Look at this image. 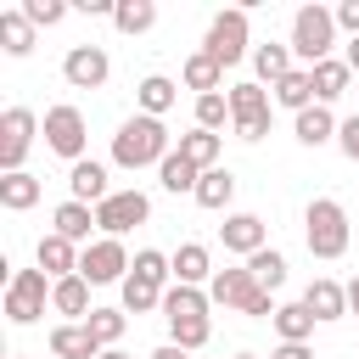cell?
Instances as JSON below:
<instances>
[{"label":"cell","mask_w":359,"mask_h":359,"mask_svg":"<svg viewBox=\"0 0 359 359\" xmlns=\"http://www.w3.org/2000/svg\"><path fill=\"white\" fill-rule=\"evenodd\" d=\"M168 157V129L163 118H129L118 135H112V163L118 168H146V163H163Z\"/></svg>","instance_id":"6da1fadb"},{"label":"cell","mask_w":359,"mask_h":359,"mask_svg":"<svg viewBox=\"0 0 359 359\" xmlns=\"http://www.w3.org/2000/svg\"><path fill=\"white\" fill-rule=\"evenodd\" d=\"M303 236H309V252L314 258H342L348 252V213H342V202L314 196L309 213H303Z\"/></svg>","instance_id":"7a4b0ae2"},{"label":"cell","mask_w":359,"mask_h":359,"mask_svg":"<svg viewBox=\"0 0 359 359\" xmlns=\"http://www.w3.org/2000/svg\"><path fill=\"white\" fill-rule=\"evenodd\" d=\"M208 297L224 303V309H241V314H252V320H275V303H269V292L252 280L247 264H241V269H219V275L208 280Z\"/></svg>","instance_id":"3957f363"},{"label":"cell","mask_w":359,"mask_h":359,"mask_svg":"<svg viewBox=\"0 0 359 359\" xmlns=\"http://www.w3.org/2000/svg\"><path fill=\"white\" fill-rule=\"evenodd\" d=\"M331 39H337V11H325V6H303V11L292 17V50H297L309 67L331 62Z\"/></svg>","instance_id":"277c9868"},{"label":"cell","mask_w":359,"mask_h":359,"mask_svg":"<svg viewBox=\"0 0 359 359\" xmlns=\"http://www.w3.org/2000/svg\"><path fill=\"white\" fill-rule=\"evenodd\" d=\"M202 50H208L219 67H236V62L247 56V11H241V6L219 11V17L208 22V39H202Z\"/></svg>","instance_id":"5b68a950"},{"label":"cell","mask_w":359,"mask_h":359,"mask_svg":"<svg viewBox=\"0 0 359 359\" xmlns=\"http://www.w3.org/2000/svg\"><path fill=\"white\" fill-rule=\"evenodd\" d=\"M50 303V286H45V269H17L11 286H6V320L11 325H34Z\"/></svg>","instance_id":"8992f818"},{"label":"cell","mask_w":359,"mask_h":359,"mask_svg":"<svg viewBox=\"0 0 359 359\" xmlns=\"http://www.w3.org/2000/svg\"><path fill=\"white\" fill-rule=\"evenodd\" d=\"M34 129H39V118L28 107H6L0 112V168L6 174H22V157L34 146Z\"/></svg>","instance_id":"52a82bcc"},{"label":"cell","mask_w":359,"mask_h":359,"mask_svg":"<svg viewBox=\"0 0 359 359\" xmlns=\"http://www.w3.org/2000/svg\"><path fill=\"white\" fill-rule=\"evenodd\" d=\"M84 140H90V129H84V112H79V107H50V112H45V146H50L56 157L84 163Z\"/></svg>","instance_id":"ba28073f"},{"label":"cell","mask_w":359,"mask_h":359,"mask_svg":"<svg viewBox=\"0 0 359 359\" xmlns=\"http://www.w3.org/2000/svg\"><path fill=\"white\" fill-rule=\"evenodd\" d=\"M123 269H135V264H129V252H123V241H118V236H101V241H90V247H84V258H79V275H84L90 286L129 280Z\"/></svg>","instance_id":"9c48e42d"},{"label":"cell","mask_w":359,"mask_h":359,"mask_svg":"<svg viewBox=\"0 0 359 359\" xmlns=\"http://www.w3.org/2000/svg\"><path fill=\"white\" fill-rule=\"evenodd\" d=\"M146 219H151V196L146 191H112L95 208V230H107V236H123V230H135Z\"/></svg>","instance_id":"30bf717a"},{"label":"cell","mask_w":359,"mask_h":359,"mask_svg":"<svg viewBox=\"0 0 359 359\" xmlns=\"http://www.w3.org/2000/svg\"><path fill=\"white\" fill-rule=\"evenodd\" d=\"M230 118H236L241 140H264L269 135V95H264V84H236L230 90Z\"/></svg>","instance_id":"8fae6325"},{"label":"cell","mask_w":359,"mask_h":359,"mask_svg":"<svg viewBox=\"0 0 359 359\" xmlns=\"http://www.w3.org/2000/svg\"><path fill=\"white\" fill-rule=\"evenodd\" d=\"M107 73H112V62H107L101 45H73V50L62 56V79H67L73 90H101Z\"/></svg>","instance_id":"7c38bea8"},{"label":"cell","mask_w":359,"mask_h":359,"mask_svg":"<svg viewBox=\"0 0 359 359\" xmlns=\"http://www.w3.org/2000/svg\"><path fill=\"white\" fill-rule=\"evenodd\" d=\"M219 241H224V252H264V219L258 213H224V224H219Z\"/></svg>","instance_id":"4fadbf2b"},{"label":"cell","mask_w":359,"mask_h":359,"mask_svg":"<svg viewBox=\"0 0 359 359\" xmlns=\"http://www.w3.org/2000/svg\"><path fill=\"white\" fill-rule=\"evenodd\" d=\"M79 258H84V252H73V241H67V236H56V230H50V236H39V269H45L50 280L79 275Z\"/></svg>","instance_id":"5bb4252c"},{"label":"cell","mask_w":359,"mask_h":359,"mask_svg":"<svg viewBox=\"0 0 359 359\" xmlns=\"http://www.w3.org/2000/svg\"><path fill=\"white\" fill-rule=\"evenodd\" d=\"M303 303H309L314 320H342V314H348V286H337L331 275H320V280H309Z\"/></svg>","instance_id":"9a60e30c"},{"label":"cell","mask_w":359,"mask_h":359,"mask_svg":"<svg viewBox=\"0 0 359 359\" xmlns=\"http://www.w3.org/2000/svg\"><path fill=\"white\" fill-rule=\"evenodd\" d=\"M67 185H73V202H84V208H90V202L101 208V202L112 196V191H107V168H101L95 157H84V163H73V174H67Z\"/></svg>","instance_id":"2e32d148"},{"label":"cell","mask_w":359,"mask_h":359,"mask_svg":"<svg viewBox=\"0 0 359 359\" xmlns=\"http://www.w3.org/2000/svg\"><path fill=\"white\" fill-rule=\"evenodd\" d=\"M50 353L56 359H101L107 348L90 337V325H56L50 331Z\"/></svg>","instance_id":"e0dca14e"},{"label":"cell","mask_w":359,"mask_h":359,"mask_svg":"<svg viewBox=\"0 0 359 359\" xmlns=\"http://www.w3.org/2000/svg\"><path fill=\"white\" fill-rule=\"evenodd\" d=\"M168 264H174V280H180V286H202V280H213V264H208V247H202V241H185Z\"/></svg>","instance_id":"ac0fdd59"},{"label":"cell","mask_w":359,"mask_h":359,"mask_svg":"<svg viewBox=\"0 0 359 359\" xmlns=\"http://www.w3.org/2000/svg\"><path fill=\"white\" fill-rule=\"evenodd\" d=\"M157 180H163V191H174V196H185V191L196 196V185H202V168H196V163H185L180 151H168V157L157 163Z\"/></svg>","instance_id":"d6986e66"},{"label":"cell","mask_w":359,"mask_h":359,"mask_svg":"<svg viewBox=\"0 0 359 359\" xmlns=\"http://www.w3.org/2000/svg\"><path fill=\"white\" fill-rule=\"evenodd\" d=\"M50 224H56V236H67V241H84V247H90L95 208H84V202H73V196H67V202L56 208V219H50Z\"/></svg>","instance_id":"ffe728a7"},{"label":"cell","mask_w":359,"mask_h":359,"mask_svg":"<svg viewBox=\"0 0 359 359\" xmlns=\"http://www.w3.org/2000/svg\"><path fill=\"white\" fill-rule=\"evenodd\" d=\"M50 309H56V314H84V320H90V280H84V275L50 280Z\"/></svg>","instance_id":"44dd1931"},{"label":"cell","mask_w":359,"mask_h":359,"mask_svg":"<svg viewBox=\"0 0 359 359\" xmlns=\"http://www.w3.org/2000/svg\"><path fill=\"white\" fill-rule=\"evenodd\" d=\"M208 303H213L208 292H196V286H180V280L163 292V314H168V320H202V314H208Z\"/></svg>","instance_id":"7402d4cb"},{"label":"cell","mask_w":359,"mask_h":359,"mask_svg":"<svg viewBox=\"0 0 359 359\" xmlns=\"http://www.w3.org/2000/svg\"><path fill=\"white\" fill-rule=\"evenodd\" d=\"M275 101H280V107H292V112L314 107V67H292V73L275 84Z\"/></svg>","instance_id":"603a6c76"},{"label":"cell","mask_w":359,"mask_h":359,"mask_svg":"<svg viewBox=\"0 0 359 359\" xmlns=\"http://www.w3.org/2000/svg\"><path fill=\"white\" fill-rule=\"evenodd\" d=\"M174 151H180L185 163H196L202 174H208V168H219V135H213V129H191V135H180V146H174Z\"/></svg>","instance_id":"cb8c5ba5"},{"label":"cell","mask_w":359,"mask_h":359,"mask_svg":"<svg viewBox=\"0 0 359 359\" xmlns=\"http://www.w3.org/2000/svg\"><path fill=\"white\" fill-rule=\"evenodd\" d=\"M331 135H337L331 107H320V101H314V107H303V112H297V140H303V146H325Z\"/></svg>","instance_id":"d4e9b609"},{"label":"cell","mask_w":359,"mask_h":359,"mask_svg":"<svg viewBox=\"0 0 359 359\" xmlns=\"http://www.w3.org/2000/svg\"><path fill=\"white\" fill-rule=\"evenodd\" d=\"M39 202V180L22 168V174H0V208H11V213H22V208H34Z\"/></svg>","instance_id":"484cf974"},{"label":"cell","mask_w":359,"mask_h":359,"mask_svg":"<svg viewBox=\"0 0 359 359\" xmlns=\"http://www.w3.org/2000/svg\"><path fill=\"white\" fill-rule=\"evenodd\" d=\"M275 331H280V342H309V337H314L309 303H280V309H275Z\"/></svg>","instance_id":"4316f807"},{"label":"cell","mask_w":359,"mask_h":359,"mask_svg":"<svg viewBox=\"0 0 359 359\" xmlns=\"http://www.w3.org/2000/svg\"><path fill=\"white\" fill-rule=\"evenodd\" d=\"M0 45H6V56H28L34 50V22L22 11H0Z\"/></svg>","instance_id":"83f0119b"},{"label":"cell","mask_w":359,"mask_h":359,"mask_svg":"<svg viewBox=\"0 0 359 359\" xmlns=\"http://www.w3.org/2000/svg\"><path fill=\"white\" fill-rule=\"evenodd\" d=\"M219 79H224V67L208 56V50H196V56H185V84L196 90V95H219Z\"/></svg>","instance_id":"f1b7e54d"},{"label":"cell","mask_w":359,"mask_h":359,"mask_svg":"<svg viewBox=\"0 0 359 359\" xmlns=\"http://www.w3.org/2000/svg\"><path fill=\"white\" fill-rule=\"evenodd\" d=\"M348 79H353V67H348V62H337V56H331V62H320V67H314V101H320V107H325V101H337V95L348 90Z\"/></svg>","instance_id":"f546056e"},{"label":"cell","mask_w":359,"mask_h":359,"mask_svg":"<svg viewBox=\"0 0 359 359\" xmlns=\"http://www.w3.org/2000/svg\"><path fill=\"white\" fill-rule=\"evenodd\" d=\"M230 196H236V174H230V168H208L202 185H196V202L219 213V208H230Z\"/></svg>","instance_id":"4dcf8cb0"},{"label":"cell","mask_w":359,"mask_h":359,"mask_svg":"<svg viewBox=\"0 0 359 359\" xmlns=\"http://www.w3.org/2000/svg\"><path fill=\"white\" fill-rule=\"evenodd\" d=\"M252 67H258L264 84H280V79L292 73V45H258V50H252Z\"/></svg>","instance_id":"1f68e13d"},{"label":"cell","mask_w":359,"mask_h":359,"mask_svg":"<svg viewBox=\"0 0 359 359\" xmlns=\"http://www.w3.org/2000/svg\"><path fill=\"white\" fill-rule=\"evenodd\" d=\"M135 101H140V112H146V118H163V112L174 107V84H168L163 73H151V79H140Z\"/></svg>","instance_id":"d6a6232c"},{"label":"cell","mask_w":359,"mask_h":359,"mask_svg":"<svg viewBox=\"0 0 359 359\" xmlns=\"http://www.w3.org/2000/svg\"><path fill=\"white\" fill-rule=\"evenodd\" d=\"M163 292H168V286H157V280H146V275H129V280H123V309H129V314L163 309Z\"/></svg>","instance_id":"836d02e7"},{"label":"cell","mask_w":359,"mask_h":359,"mask_svg":"<svg viewBox=\"0 0 359 359\" xmlns=\"http://www.w3.org/2000/svg\"><path fill=\"white\" fill-rule=\"evenodd\" d=\"M112 22H118V34H146V28L157 22V6H151V0H118Z\"/></svg>","instance_id":"e575fe53"},{"label":"cell","mask_w":359,"mask_h":359,"mask_svg":"<svg viewBox=\"0 0 359 359\" xmlns=\"http://www.w3.org/2000/svg\"><path fill=\"white\" fill-rule=\"evenodd\" d=\"M247 269H252V280H258L264 292H275V286L286 280V258H280L275 247H264V252H252V258H247Z\"/></svg>","instance_id":"d590c367"},{"label":"cell","mask_w":359,"mask_h":359,"mask_svg":"<svg viewBox=\"0 0 359 359\" xmlns=\"http://www.w3.org/2000/svg\"><path fill=\"white\" fill-rule=\"evenodd\" d=\"M84 325H90V337H95L101 348H112V342L123 337V325H129V320H123V309H90V320H84Z\"/></svg>","instance_id":"8d00e7d4"},{"label":"cell","mask_w":359,"mask_h":359,"mask_svg":"<svg viewBox=\"0 0 359 359\" xmlns=\"http://www.w3.org/2000/svg\"><path fill=\"white\" fill-rule=\"evenodd\" d=\"M224 118H230V95H196V129H224Z\"/></svg>","instance_id":"74e56055"},{"label":"cell","mask_w":359,"mask_h":359,"mask_svg":"<svg viewBox=\"0 0 359 359\" xmlns=\"http://www.w3.org/2000/svg\"><path fill=\"white\" fill-rule=\"evenodd\" d=\"M129 275H146V280H157V286H168V275H174V264L163 258V252H151V247H140L135 252V269Z\"/></svg>","instance_id":"f35d334b"},{"label":"cell","mask_w":359,"mask_h":359,"mask_svg":"<svg viewBox=\"0 0 359 359\" xmlns=\"http://www.w3.org/2000/svg\"><path fill=\"white\" fill-rule=\"evenodd\" d=\"M168 331H174V342H180L185 353H196V348L208 342V331H213V325H208V314H202V320H168Z\"/></svg>","instance_id":"ab89813d"},{"label":"cell","mask_w":359,"mask_h":359,"mask_svg":"<svg viewBox=\"0 0 359 359\" xmlns=\"http://www.w3.org/2000/svg\"><path fill=\"white\" fill-rule=\"evenodd\" d=\"M17 11H22L34 28H50V22H62V17H67V6H62V0H22Z\"/></svg>","instance_id":"60d3db41"},{"label":"cell","mask_w":359,"mask_h":359,"mask_svg":"<svg viewBox=\"0 0 359 359\" xmlns=\"http://www.w3.org/2000/svg\"><path fill=\"white\" fill-rule=\"evenodd\" d=\"M337 146H342V157H353V163H359V112L337 123Z\"/></svg>","instance_id":"b9f144b4"},{"label":"cell","mask_w":359,"mask_h":359,"mask_svg":"<svg viewBox=\"0 0 359 359\" xmlns=\"http://www.w3.org/2000/svg\"><path fill=\"white\" fill-rule=\"evenodd\" d=\"M337 28H348V34L359 39V0H342V6H337Z\"/></svg>","instance_id":"7bdbcfd3"},{"label":"cell","mask_w":359,"mask_h":359,"mask_svg":"<svg viewBox=\"0 0 359 359\" xmlns=\"http://www.w3.org/2000/svg\"><path fill=\"white\" fill-rule=\"evenodd\" d=\"M269 359H314V348H309V342H280Z\"/></svg>","instance_id":"ee69618b"},{"label":"cell","mask_w":359,"mask_h":359,"mask_svg":"<svg viewBox=\"0 0 359 359\" xmlns=\"http://www.w3.org/2000/svg\"><path fill=\"white\" fill-rule=\"evenodd\" d=\"M151 359H191L180 342H163V348H151Z\"/></svg>","instance_id":"f6af8a7d"},{"label":"cell","mask_w":359,"mask_h":359,"mask_svg":"<svg viewBox=\"0 0 359 359\" xmlns=\"http://www.w3.org/2000/svg\"><path fill=\"white\" fill-rule=\"evenodd\" d=\"M348 314H359V275L348 280Z\"/></svg>","instance_id":"bcb514c9"},{"label":"cell","mask_w":359,"mask_h":359,"mask_svg":"<svg viewBox=\"0 0 359 359\" xmlns=\"http://www.w3.org/2000/svg\"><path fill=\"white\" fill-rule=\"evenodd\" d=\"M348 67L359 73V39H348Z\"/></svg>","instance_id":"7dc6e473"},{"label":"cell","mask_w":359,"mask_h":359,"mask_svg":"<svg viewBox=\"0 0 359 359\" xmlns=\"http://www.w3.org/2000/svg\"><path fill=\"white\" fill-rule=\"evenodd\" d=\"M101 359H129V353H123V348H107V353H101Z\"/></svg>","instance_id":"c3c4849f"},{"label":"cell","mask_w":359,"mask_h":359,"mask_svg":"<svg viewBox=\"0 0 359 359\" xmlns=\"http://www.w3.org/2000/svg\"><path fill=\"white\" fill-rule=\"evenodd\" d=\"M236 359H258V353H236Z\"/></svg>","instance_id":"681fc988"},{"label":"cell","mask_w":359,"mask_h":359,"mask_svg":"<svg viewBox=\"0 0 359 359\" xmlns=\"http://www.w3.org/2000/svg\"><path fill=\"white\" fill-rule=\"evenodd\" d=\"M11 359H28V353H11Z\"/></svg>","instance_id":"f907efd6"}]
</instances>
